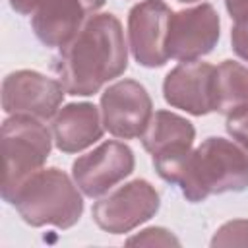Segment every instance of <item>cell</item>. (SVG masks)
<instances>
[{
    "instance_id": "obj_4",
    "label": "cell",
    "mask_w": 248,
    "mask_h": 248,
    "mask_svg": "<svg viewBox=\"0 0 248 248\" xmlns=\"http://www.w3.org/2000/svg\"><path fill=\"white\" fill-rule=\"evenodd\" d=\"M48 153L50 134L35 116L14 114L4 120L0 132V190L6 202L31 174L43 167Z\"/></svg>"
},
{
    "instance_id": "obj_17",
    "label": "cell",
    "mask_w": 248,
    "mask_h": 248,
    "mask_svg": "<svg viewBox=\"0 0 248 248\" xmlns=\"http://www.w3.org/2000/svg\"><path fill=\"white\" fill-rule=\"evenodd\" d=\"M134 244H145V246H153V244H159V246H178V240L165 229H145L141 231V234L134 236L128 240V246H134Z\"/></svg>"
},
{
    "instance_id": "obj_15",
    "label": "cell",
    "mask_w": 248,
    "mask_h": 248,
    "mask_svg": "<svg viewBox=\"0 0 248 248\" xmlns=\"http://www.w3.org/2000/svg\"><path fill=\"white\" fill-rule=\"evenodd\" d=\"M213 110L225 116L248 110V68L232 60H225L215 68Z\"/></svg>"
},
{
    "instance_id": "obj_8",
    "label": "cell",
    "mask_w": 248,
    "mask_h": 248,
    "mask_svg": "<svg viewBox=\"0 0 248 248\" xmlns=\"http://www.w3.org/2000/svg\"><path fill=\"white\" fill-rule=\"evenodd\" d=\"M219 39V16L213 6L202 4L180 10L169 19L167 54L174 60H196L213 50Z\"/></svg>"
},
{
    "instance_id": "obj_12",
    "label": "cell",
    "mask_w": 248,
    "mask_h": 248,
    "mask_svg": "<svg viewBox=\"0 0 248 248\" xmlns=\"http://www.w3.org/2000/svg\"><path fill=\"white\" fill-rule=\"evenodd\" d=\"M215 68L207 62L188 60L170 70L163 83L165 101L170 107L202 116L213 110Z\"/></svg>"
},
{
    "instance_id": "obj_20",
    "label": "cell",
    "mask_w": 248,
    "mask_h": 248,
    "mask_svg": "<svg viewBox=\"0 0 248 248\" xmlns=\"http://www.w3.org/2000/svg\"><path fill=\"white\" fill-rule=\"evenodd\" d=\"M227 10L231 17L236 23H246L248 21V0H225Z\"/></svg>"
},
{
    "instance_id": "obj_13",
    "label": "cell",
    "mask_w": 248,
    "mask_h": 248,
    "mask_svg": "<svg viewBox=\"0 0 248 248\" xmlns=\"http://www.w3.org/2000/svg\"><path fill=\"white\" fill-rule=\"evenodd\" d=\"M105 0H41L33 12L35 35L46 46H64Z\"/></svg>"
},
{
    "instance_id": "obj_10",
    "label": "cell",
    "mask_w": 248,
    "mask_h": 248,
    "mask_svg": "<svg viewBox=\"0 0 248 248\" xmlns=\"http://www.w3.org/2000/svg\"><path fill=\"white\" fill-rule=\"evenodd\" d=\"M134 170V153L120 141H105L97 149L78 157L72 165V174L78 188L97 198L124 180Z\"/></svg>"
},
{
    "instance_id": "obj_1",
    "label": "cell",
    "mask_w": 248,
    "mask_h": 248,
    "mask_svg": "<svg viewBox=\"0 0 248 248\" xmlns=\"http://www.w3.org/2000/svg\"><path fill=\"white\" fill-rule=\"evenodd\" d=\"M126 66L128 52L120 21L112 14H99L62 46L54 70L66 93L93 95L124 74Z\"/></svg>"
},
{
    "instance_id": "obj_18",
    "label": "cell",
    "mask_w": 248,
    "mask_h": 248,
    "mask_svg": "<svg viewBox=\"0 0 248 248\" xmlns=\"http://www.w3.org/2000/svg\"><path fill=\"white\" fill-rule=\"evenodd\" d=\"M227 132L248 151V110L227 116Z\"/></svg>"
},
{
    "instance_id": "obj_7",
    "label": "cell",
    "mask_w": 248,
    "mask_h": 248,
    "mask_svg": "<svg viewBox=\"0 0 248 248\" xmlns=\"http://www.w3.org/2000/svg\"><path fill=\"white\" fill-rule=\"evenodd\" d=\"M62 97L64 87L60 81L31 70L12 72L2 83V107L8 114L48 120L56 114Z\"/></svg>"
},
{
    "instance_id": "obj_19",
    "label": "cell",
    "mask_w": 248,
    "mask_h": 248,
    "mask_svg": "<svg viewBox=\"0 0 248 248\" xmlns=\"http://www.w3.org/2000/svg\"><path fill=\"white\" fill-rule=\"evenodd\" d=\"M231 41L234 52L248 62V21L246 23H236L231 31Z\"/></svg>"
},
{
    "instance_id": "obj_14",
    "label": "cell",
    "mask_w": 248,
    "mask_h": 248,
    "mask_svg": "<svg viewBox=\"0 0 248 248\" xmlns=\"http://www.w3.org/2000/svg\"><path fill=\"white\" fill-rule=\"evenodd\" d=\"M54 143L64 153H78L103 136L99 110L91 103L66 105L52 122Z\"/></svg>"
},
{
    "instance_id": "obj_16",
    "label": "cell",
    "mask_w": 248,
    "mask_h": 248,
    "mask_svg": "<svg viewBox=\"0 0 248 248\" xmlns=\"http://www.w3.org/2000/svg\"><path fill=\"white\" fill-rule=\"evenodd\" d=\"M211 246H248V221L225 223L215 232Z\"/></svg>"
},
{
    "instance_id": "obj_5",
    "label": "cell",
    "mask_w": 248,
    "mask_h": 248,
    "mask_svg": "<svg viewBox=\"0 0 248 248\" xmlns=\"http://www.w3.org/2000/svg\"><path fill=\"white\" fill-rule=\"evenodd\" d=\"M194 136L196 132L192 122L174 112L157 110L151 116L145 132L141 134V143L151 153L161 178L174 182L178 169L192 151Z\"/></svg>"
},
{
    "instance_id": "obj_3",
    "label": "cell",
    "mask_w": 248,
    "mask_h": 248,
    "mask_svg": "<svg viewBox=\"0 0 248 248\" xmlns=\"http://www.w3.org/2000/svg\"><path fill=\"white\" fill-rule=\"evenodd\" d=\"M8 202L31 227L54 225L68 229L79 221L83 211L78 188L66 172L54 167L31 174Z\"/></svg>"
},
{
    "instance_id": "obj_6",
    "label": "cell",
    "mask_w": 248,
    "mask_h": 248,
    "mask_svg": "<svg viewBox=\"0 0 248 248\" xmlns=\"http://www.w3.org/2000/svg\"><path fill=\"white\" fill-rule=\"evenodd\" d=\"M159 209V194L147 180H132L93 205L95 223L112 234H122L145 223Z\"/></svg>"
},
{
    "instance_id": "obj_2",
    "label": "cell",
    "mask_w": 248,
    "mask_h": 248,
    "mask_svg": "<svg viewBox=\"0 0 248 248\" xmlns=\"http://www.w3.org/2000/svg\"><path fill=\"white\" fill-rule=\"evenodd\" d=\"M172 184H178L190 202H202L211 194L240 192L248 188V155L229 140L207 138L188 153Z\"/></svg>"
},
{
    "instance_id": "obj_21",
    "label": "cell",
    "mask_w": 248,
    "mask_h": 248,
    "mask_svg": "<svg viewBox=\"0 0 248 248\" xmlns=\"http://www.w3.org/2000/svg\"><path fill=\"white\" fill-rule=\"evenodd\" d=\"M178 2H198V0H178Z\"/></svg>"
},
{
    "instance_id": "obj_9",
    "label": "cell",
    "mask_w": 248,
    "mask_h": 248,
    "mask_svg": "<svg viewBox=\"0 0 248 248\" xmlns=\"http://www.w3.org/2000/svg\"><path fill=\"white\" fill-rule=\"evenodd\" d=\"M151 99L145 87L134 79H122L101 97L103 126L116 138L132 140L145 132L151 120Z\"/></svg>"
},
{
    "instance_id": "obj_11",
    "label": "cell",
    "mask_w": 248,
    "mask_h": 248,
    "mask_svg": "<svg viewBox=\"0 0 248 248\" xmlns=\"http://www.w3.org/2000/svg\"><path fill=\"white\" fill-rule=\"evenodd\" d=\"M170 16L172 12L163 0H143L130 10V48L141 66L155 68L167 62V33Z\"/></svg>"
}]
</instances>
